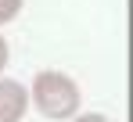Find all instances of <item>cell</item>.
Segmentation results:
<instances>
[{"label": "cell", "instance_id": "cell-4", "mask_svg": "<svg viewBox=\"0 0 133 122\" xmlns=\"http://www.w3.org/2000/svg\"><path fill=\"white\" fill-rule=\"evenodd\" d=\"M4 65H7V40L0 36V72H4Z\"/></svg>", "mask_w": 133, "mask_h": 122}, {"label": "cell", "instance_id": "cell-3", "mask_svg": "<svg viewBox=\"0 0 133 122\" xmlns=\"http://www.w3.org/2000/svg\"><path fill=\"white\" fill-rule=\"evenodd\" d=\"M18 11H22V0H0V25H4V22H11Z\"/></svg>", "mask_w": 133, "mask_h": 122}, {"label": "cell", "instance_id": "cell-5", "mask_svg": "<svg viewBox=\"0 0 133 122\" xmlns=\"http://www.w3.org/2000/svg\"><path fill=\"white\" fill-rule=\"evenodd\" d=\"M72 122H108L104 115H79V119H72Z\"/></svg>", "mask_w": 133, "mask_h": 122}, {"label": "cell", "instance_id": "cell-1", "mask_svg": "<svg viewBox=\"0 0 133 122\" xmlns=\"http://www.w3.org/2000/svg\"><path fill=\"white\" fill-rule=\"evenodd\" d=\"M32 101L47 119H68V115L79 111V86L65 72L47 68L32 79Z\"/></svg>", "mask_w": 133, "mask_h": 122}, {"label": "cell", "instance_id": "cell-2", "mask_svg": "<svg viewBox=\"0 0 133 122\" xmlns=\"http://www.w3.org/2000/svg\"><path fill=\"white\" fill-rule=\"evenodd\" d=\"M25 108H29L25 86L15 79H0V122H22Z\"/></svg>", "mask_w": 133, "mask_h": 122}]
</instances>
